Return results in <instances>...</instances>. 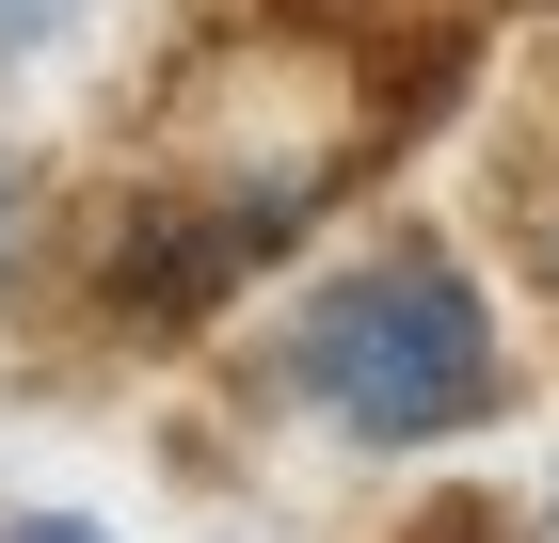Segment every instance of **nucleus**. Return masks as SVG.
Masks as SVG:
<instances>
[{
    "label": "nucleus",
    "instance_id": "1",
    "mask_svg": "<svg viewBox=\"0 0 559 543\" xmlns=\"http://www.w3.org/2000/svg\"><path fill=\"white\" fill-rule=\"evenodd\" d=\"M272 368L352 448H448V432H479L512 400V335H496V304H479V272L448 240H368L288 304Z\"/></svg>",
    "mask_w": 559,
    "mask_h": 543
},
{
    "label": "nucleus",
    "instance_id": "6",
    "mask_svg": "<svg viewBox=\"0 0 559 543\" xmlns=\"http://www.w3.org/2000/svg\"><path fill=\"white\" fill-rule=\"evenodd\" d=\"M33 33H64V0H0V48H33Z\"/></svg>",
    "mask_w": 559,
    "mask_h": 543
},
{
    "label": "nucleus",
    "instance_id": "5",
    "mask_svg": "<svg viewBox=\"0 0 559 543\" xmlns=\"http://www.w3.org/2000/svg\"><path fill=\"white\" fill-rule=\"evenodd\" d=\"M0 543H112V528H96V511H16Z\"/></svg>",
    "mask_w": 559,
    "mask_h": 543
},
{
    "label": "nucleus",
    "instance_id": "3",
    "mask_svg": "<svg viewBox=\"0 0 559 543\" xmlns=\"http://www.w3.org/2000/svg\"><path fill=\"white\" fill-rule=\"evenodd\" d=\"M16 272H33V176H16V144H0V304H16Z\"/></svg>",
    "mask_w": 559,
    "mask_h": 543
},
{
    "label": "nucleus",
    "instance_id": "2",
    "mask_svg": "<svg viewBox=\"0 0 559 543\" xmlns=\"http://www.w3.org/2000/svg\"><path fill=\"white\" fill-rule=\"evenodd\" d=\"M304 209H320V161H288V176H224V192H144L112 240H96V320L112 335H192L224 288H257L272 256L304 240Z\"/></svg>",
    "mask_w": 559,
    "mask_h": 543
},
{
    "label": "nucleus",
    "instance_id": "4",
    "mask_svg": "<svg viewBox=\"0 0 559 543\" xmlns=\"http://www.w3.org/2000/svg\"><path fill=\"white\" fill-rule=\"evenodd\" d=\"M400 543H512V511H496V496H448V511H416Z\"/></svg>",
    "mask_w": 559,
    "mask_h": 543
}]
</instances>
